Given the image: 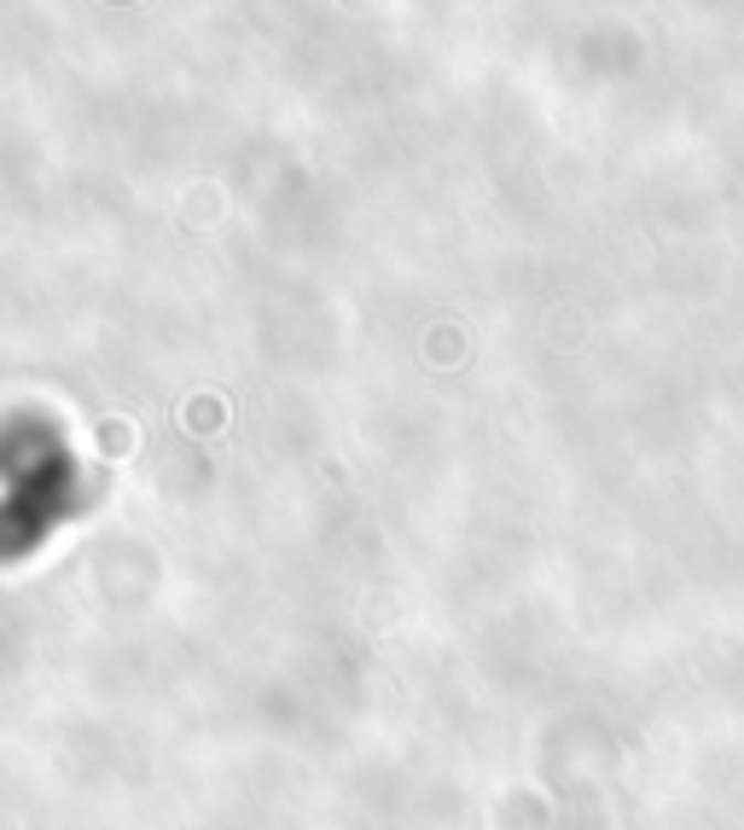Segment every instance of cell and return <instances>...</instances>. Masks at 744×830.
I'll list each match as a JSON object with an SVG mask.
<instances>
[{
    "instance_id": "cell-1",
    "label": "cell",
    "mask_w": 744,
    "mask_h": 830,
    "mask_svg": "<svg viewBox=\"0 0 744 830\" xmlns=\"http://www.w3.org/2000/svg\"><path fill=\"white\" fill-rule=\"evenodd\" d=\"M123 441H128V430H105V447H99V454H117V459H123V454H128Z\"/></svg>"
}]
</instances>
